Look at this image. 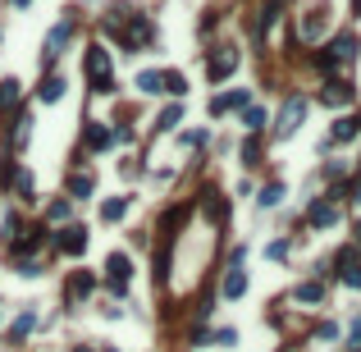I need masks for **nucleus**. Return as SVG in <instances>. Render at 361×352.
Listing matches in <instances>:
<instances>
[{"label": "nucleus", "mask_w": 361, "mask_h": 352, "mask_svg": "<svg viewBox=\"0 0 361 352\" xmlns=\"http://www.w3.org/2000/svg\"><path fill=\"white\" fill-rule=\"evenodd\" d=\"M233 339H238L233 330H219V334H215V343H219V348H233Z\"/></svg>", "instance_id": "7c9ffc66"}, {"label": "nucleus", "mask_w": 361, "mask_h": 352, "mask_svg": "<svg viewBox=\"0 0 361 352\" xmlns=\"http://www.w3.org/2000/svg\"><path fill=\"white\" fill-rule=\"evenodd\" d=\"M233 69H238V51H233V46H219V56H215V60H206V78H210V83L229 78Z\"/></svg>", "instance_id": "7ed1b4c3"}, {"label": "nucleus", "mask_w": 361, "mask_h": 352, "mask_svg": "<svg viewBox=\"0 0 361 352\" xmlns=\"http://www.w3.org/2000/svg\"><path fill=\"white\" fill-rule=\"evenodd\" d=\"M46 215H51V220H69V201H51Z\"/></svg>", "instance_id": "c85d7f7f"}, {"label": "nucleus", "mask_w": 361, "mask_h": 352, "mask_svg": "<svg viewBox=\"0 0 361 352\" xmlns=\"http://www.w3.org/2000/svg\"><path fill=\"white\" fill-rule=\"evenodd\" d=\"M320 33H325V10H311L307 19H302V42H316Z\"/></svg>", "instance_id": "ddd939ff"}, {"label": "nucleus", "mask_w": 361, "mask_h": 352, "mask_svg": "<svg viewBox=\"0 0 361 352\" xmlns=\"http://www.w3.org/2000/svg\"><path fill=\"white\" fill-rule=\"evenodd\" d=\"M183 124V106H169V110L160 115V128H178Z\"/></svg>", "instance_id": "393cba45"}, {"label": "nucleus", "mask_w": 361, "mask_h": 352, "mask_svg": "<svg viewBox=\"0 0 361 352\" xmlns=\"http://www.w3.org/2000/svg\"><path fill=\"white\" fill-rule=\"evenodd\" d=\"M69 37H74V23H55V28H51V33H46V51H42V56L46 60H55V56H65V46H69Z\"/></svg>", "instance_id": "39448f33"}, {"label": "nucleus", "mask_w": 361, "mask_h": 352, "mask_svg": "<svg viewBox=\"0 0 361 352\" xmlns=\"http://www.w3.org/2000/svg\"><path fill=\"white\" fill-rule=\"evenodd\" d=\"M302 115H307V101H302V97H288V101H284V110H279V124H274V128H279V137L297 133Z\"/></svg>", "instance_id": "f03ea898"}, {"label": "nucleus", "mask_w": 361, "mask_h": 352, "mask_svg": "<svg viewBox=\"0 0 361 352\" xmlns=\"http://www.w3.org/2000/svg\"><path fill=\"white\" fill-rule=\"evenodd\" d=\"M133 206V197H110L106 206H101V220H124V210Z\"/></svg>", "instance_id": "f3484780"}, {"label": "nucleus", "mask_w": 361, "mask_h": 352, "mask_svg": "<svg viewBox=\"0 0 361 352\" xmlns=\"http://www.w3.org/2000/svg\"><path fill=\"white\" fill-rule=\"evenodd\" d=\"M320 297H325V288H320V284H302V288H297V302H320Z\"/></svg>", "instance_id": "a878e982"}, {"label": "nucleus", "mask_w": 361, "mask_h": 352, "mask_svg": "<svg viewBox=\"0 0 361 352\" xmlns=\"http://www.w3.org/2000/svg\"><path fill=\"white\" fill-rule=\"evenodd\" d=\"M87 146H92V151H106V146H110V128L92 124V128H87Z\"/></svg>", "instance_id": "aec40b11"}, {"label": "nucleus", "mask_w": 361, "mask_h": 352, "mask_svg": "<svg viewBox=\"0 0 361 352\" xmlns=\"http://www.w3.org/2000/svg\"><path fill=\"white\" fill-rule=\"evenodd\" d=\"M165 92H174V97H183V92H187L183 74H165Z\"/></svg>", "instance_id": "bb28decb"}, {"label": "nucleus", "mask_w": 361, "mask_h": 352, "mask_svg": "<svg viewBox=\"0 0 361 352\" xmlns=\"http://www.w3.org/2000/svg\"><path fill=\"white\" fill-rule=\"evenodd\" d=\"M339 265H343V284H348V288H361V261H357V252H352V247L339 256Z\"/></svg>", "instance_id": "9d476101"}, {"label": "nucleus", "mask_w": 361, "mask_h": 352, "mask_svg": "<svg viewBox=\"0 0 361 352\" xmlns=\"http://www.w3.org/2000/svg\"><path fill=\"white\" fill-rule=\"evenodd\" d=\"M238 106H247V87H238V92H224V97H215V101H210V115H229V110H238Z\"/></svg>", "instance_id": "0eeeda50"}, {"label": "nucleus", "mask_w": 361, "mask_h": 352, "mask_svg": "<svg viewBox=\"0 0 361 352\" xmlns=\"http://www.w3.org/2000/svg\"><path fill=\"white\" fill-rule=\"evenodd\" d=\"M242 124H247V133H261L265 128V110H256V106H252V110L242 115Z\"/></svg>", "instance_id": "5701e85b"}, {"label": "nucleus", "mask_w": 361, "mask_h": 352, "mask_svg": "<svg viewBox=\"0 0 361 352\" xmlns=\"http://www.w3.org/2000/svg\"><path fill=\"white\" fill-rule=\"evenodd\" d=\"M137 92H165V74H156V69L137 74Z\"/></svg>", "instance_id": "6ab92c4d"}, {"label": "nucleus", "mask_w": 361, "mask_h": 352, "mask_svg": "<svg viewBox=\"0 0 361 352\" xmlns=\"http://www.w3.org/2000/svg\"><path fill=\"white\" fill-rule=\"evenodd\" d=\"M357 133H361V119H352V115H343V119L334 124V142H352Z\"/></svg>", "instance_id": "dca6fc26"}, {"label": "nucleus", "mask_w": 361, "mask_h": 352, "mask_svg": "<svg viewBox=\"0 0 361 352\" xmlns=\"http://www.w3.org/2000/svg\"><path fill=\"white\" fill-rule=\"evenodd\" d=\"M352 97H357V92H352L348 83H339V78H334V83H329V87L320 92V101H325V106H348Z\"/></svg>", "instance_id": "9b49d317"}, {"label": "nucleus", "mask_w": 361, "mask_h": 352, "mask_svg": "<svg viewBox=\"0 0 361 352\" xmlns=\"http://www.w3.org/2000/svg\"><path fill=\"white\" fill-rule=\"evenodd\" d=\"M242 293H247V275H242L238 265H229V275H224V297L233 302V297H242Z\"/></svg>", "instance_id": "f8f14e48"}, {"label": "nucleus", "mask_w": 361, "mask_h": 352, "mask_svg": "<svg viewBox=\"0 0 361 352\" xmlns=\"http://www.w3.org/2000/svg\"><path fill=\"white\" fill-rule=\"evenodd\" d=\"M357 51H361L357 33H343V37H334V46H329V56H334V60H357Z\"/></svg>", "instance_id": "6e6552de"}, {"label": "nucleus", "mask_w": 361, "mask_h": 352, "mask_svg": "<svg viewBox=\"0 0 361 352\" xmlns=\"http://www.w3.org/2000/svg\"><path fill=\"white\" fill-rule=\"evenodd\" d=\"M128 275H133L128 256H124V252H115V256L106 261V279H110V288H115V293H124V288H128Z\"/></svg>", "instance_id": "20e7f679"}, {"label": "nucleus", "mask_w": 361, "mask_h": 352, "mask_svg": "<svg viewBox=\"0 0 361 352\" xmlns=\"http://www.w3.org/2000/svg\"><path fill=\"white\" fill-rule=\"evenodd\" d=\"M33 325H37V316H33V311H23V316L10 325V343H23L28 334H33Z\"/></svg>", "instance_id": "4468645a"}, {"label": "nucleus", "mask_w": 361, "mask_h": 352, "mask_svg": "<svg viewBox=\"0 0 361 352\" xmlns=\"http://www.w3.org/2000/svg\"><path fill=\"white\" fill-rule=\"evenodd\" d=\"M265 256H270V261H284V256H288V242H270V247H265Z\"/></svg>", "instance_id": "c756f323"}, {"label": "nucleus", "mask_w": 361, "mask_h": 352, "mask_svg": "<svg viewBox=\"0 0 361 352\" xmlns=\"http://www.w3.org/2000/svg\"><path fill=\"white\" fill-rule=\"evenodd\" d=\"M352 14H361V0H352Z\"/></svg>", "instance_id": "2f4dec72"}, {"label": "nucleus", "mask_w": 361, "mask_h": 352, "mask_svg": "<svg viewBox=\"0 0 361 352\" xmlns=\"http://www.w3.org/2000/svg\"><path fill=\"white\" fill-rule=\"evenodd\" d=\"M357 238H361V220H357Z\"/></svg>", "instance_id": "473e14b6"}, {"label": "nucleus", "mask_w": 361, "mask_h": 352, "mask_svg": "<svg viewBox=\"0 0 361 352\" xmlns=\"http://www.w3.org/2000/svg\"><path fill=\"white\" fill-rule=\"evenodd\" d=\"M242 160H247V165H256V160H261V146H256V142H242Z\"/></svg>", "instance_id": "cd10ccee"}, {"label": "nucleus", "mask_w": 361, "mask_h": 352, "mask_svg": "<svg viewBox=\"0 0 361 352\" xmlns=\"http://www.w3.org/2000/svg\"><path fill=\"white\" fill-rule=\"evenodd\" d=\"M69 192H74V197H87V192H92V178L87 174H74V178H69Z\"/></svg>", "instance_id": "b1692460"}, {"label": "nucleus", "mask_w": 361, "mask_h": 352, "mask_svg": "<svg viewBox=\"0 0 361 352\" xmlns=\"http://www.w3.org/2000/svg\"><path fill=\"white\" fill-rule=\"evenodd\" d=\"M65 87H69L65 78H46V83H42V101H60V97H65Z\"/></svg>", "instance_id": "412c9836"}, {"label": "nucleus", "mask_w": 361, "mask_h": 352, "mask_svg": "<svg viewBox=\"0 0 361 352\" xmlns=\"http://www.w3.org/2000/svg\"><path fill=\"white\" fill-rule=\"evenodd\" d=\"M311 224H316V229H329V224H339V206H334V201H311V215H307Z\"/></svg>", "instance_id": "423d86ee"}, {"label": "nucleus", "mask_w": 361, "mask_h": 352, "mask_svg": "<svg viewBox=\"0 0 361 352\" xmlns=\"http://www.w3.org/2000/svg\"><path fill=\"white\" fill-rule=\"evenodd\" d=\"M92 284H96V275H87V270H78V275L69 279V293H74V297H87V293H92Z\"/></svg>", "instance_id": "a211bd4d"}, {"label": "nucleus", "mask_w": 361, "mask_h": 352, "mask_svg": "<svg viewBox=\"0 0 361 352\" xmlns=\"http://www.w3.org/2000/svg\"><path fill=\"white\" fill-rule=\"evenodd\" d=\"M14 106H19V83L5 78V83H0V115H10Z\"/></svg>", "instance_id": "2eb2a0df"}, {"label": "nucleus", "mask_w": 361, "mask_h": 352, "mask_svg": "<svg viewBox=\"0 0 361 352\" xmlns=\"http://www.w3.org/2000/svg\"><path fill=\"white\" fill-rule=\"evenodd\" d=\"M83 247H87V233L78 229V224H69L65 233H60V252H69V256H78L83 252Z\"/></svg>", "instance_id": "1a4fd4ad"}, {"label": "nucleus", "mask_w": 361, "mask_h": 352, "mask_svg": "<svg viewBox=\"0 0 361 352\" xmlns=\"http://www.w3.org/2000/svg\"><path fill=\"white\" fill-rule=\"evenodd\" d=\"M87 78H92V87H96V92H115V69H110V51H106L101 42L87 51Z\"/></svg>", "instance_id": "f257e3e1"}, {"label": "nucleus", "mask_w": 361, "mask_h": 352, "mask_svg": "<svg viewBox=\"0 0 361 352\" xmlns=\"http://www.w3.org/2000/svg\"><path fill=\"white\" fill-rule=\"evenodd\" d=\"M106 352H115V348H106Z\"/></svg>", "instance_id": "72a5a7b5"}, {"label": "nucleus", "mask_w": 361, "mask_h": 352, "mask_svg": "<svg viewBox=\"0 0 361 352\" xmlns=\"http://www.w3.org/2000/svg\"><path fill=\"white\" fill-rule=\"evenodd\" d=\"M284 197H288V192H284V183H270V187L261 192V206H279Z\"/></svg>", "instance_id": "4be33fe9"}]
</instances>
